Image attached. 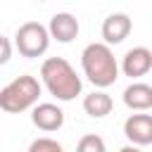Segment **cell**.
Here are the masks:
<instances>
[{
	"label": "cell",
	"mask_w": 152,
	"mask_h": 152,
	"mask_svg": "<svg viewBox=\"0 0 152 152\" xmlns=\"http://www.w3.org/2000/svg\"><path fill=\"white\" fill-rule=\"evenodd\" d=\"M40 78H43V86L50 90V95H55L59 102L74 100L76 95H81V88H83L81 76L64 57H48L40 64Z\"/></svg>",
	"instance_id": "cell-1"
},
{
	"label": "cell",
	"mask_w": 152,
	"mask_h": 152,
	"mask_svg": "<svg viewBox=\"0 0 152 152\" xmlns=\"http://www.w3.org/2000/svg\"><path fill=\"white\" fill-rule=\"evenodd\" d=\"M81 66L86 78L95 88H107L119 78V62L109 45L104 43H90L81 52Z\"/></svg>",
	"instance_id": "cell-2"
},
{
	"label": "cell",
	"mask_w": 152,
	"mask_h": 152,
	"mask_svg": "<svg viewBox=\"0 0 152 152\" xmlns=\"http://www.w3.org/2000/svg\"><path fill=\"white\" fill-rule=\"evenodd\" d=\"M38 97H40L38 78L31 74H21L0 90V109L7 114H19V112L36 107Z\"/></svg>",
	"instance_id": "cell-3"
},
{
	"label": "cell",
	"mask_w": 152,
	"mask_h": 152,
	"mask_svg": "<svg viewBox=\"0 0 152 152\" xmlns=\"http://www.w3.org/2000/svg\"><path fill=\"white\" fill-rule=\"evenodd\" d=\"M14 48L19 50L21 57H40L50 48V31L40 21H26L17 28L14 33Z\"/></svg>",
	"instance_id": "cell-4"
},
{
	"label": "cell",
	"mask_w": 152,
	"mask_h": 152,
	"mask_svg": "<svg viewBox=\"0 0 152 152\" xmlns=\"http://www.w3.org/2000/svg\"><path fill=\"white\" fill-rule=\"evenodd\" d=\"M124 135L135 147L152 145V114H131L124 121Z\"/></svg>",
	"instance_id": "cell-5"
},
{
	"label": "cell",
	"mask_w": 152,
	"mask_h": 152,
	"mask_svg": "<svg viewBox=\"0 0 152 152\" xmlns=\"http://www.w3.org/2000/svg\"><path fill=\"white\" fill-rule=\"evenodd\" d=\"M31 121H33L36 128H40L45 133H52V131H59L64 126V112L55 102H40V104L33 107Z\"/></svg>",
	"instance_id": "cell-6"
},
{
	"label": "cell",
	"mask_w": 152,
	"mask_h": 152,
	"mask_svg": "<svg viewBox=\"0 0 152 152\" xmlns=\"http://www.w3.org/2000/svg\"><path fill=\"white\" fill-rule=\"evenodd\" d=\"M150 69H152V50H147L145 45L131 48V50L124 55V59H121V71H124V76L140 78V76H145Z\"/></svg>",
	"instance_id": "cell-7"
},
{
	"label": "cell",
	"mask_w": 152,
	"mask_h": 152,
	"mask_svg": "<svg viewBox=\"0 0 152 152\" xmlns=\"http://www.w3.org/2000/svg\"><path fill=\"white\" fill-rule=\"evenodd\" d=\"M131 28H133V21H131L128 14H124V12L109 14V17L102 21V38H104V45H119V43H124V40L128 38Z\"/></svg>",
	"instance_id": "cell-8"
},
{
	"label": "cell",
	"mask_w": 152,
	"mask_h": 152,
	"mask_svg": "<svg viewBox=\"0 0 152 152\" xmlns=\"http://www.w3.org/2000/svg\"><path fill=\"white\" fill-rule=\"evenodd\" d=\"M48 31H50V38H55L57 43H71L78 36V19L69 12H57L52 14Z\"/></svg>",
	"instance_id": "cell-9"
},
{
	"label": "cell",
	"mask_w": 152,
	"mask_h": 152,
	"mask_svg": "<svg viewBox=\"0 0 152 152\" xmlns=\"http://www.w3.org/2000/svg\"><path fill=\"white\" fill-rule=\"evenodd\" d=\"M124 104L128 109H133V112H147V109H152V86L133 81L124 90Z\"/></svg>",
	"instance_id": "cell-10"
},
{
	"label": "cell",
	"mask_w": 152,
	"mask_h": 152,
	"mask_svg": "<svg viewBox=\"0 0 152 152\" xmlns=\"http://www.w3.org/2000/svg\"><path fill=\"white\" fill-rule=\"evenodd\" d=\"M112 107H114V100H112L104 90H93L90 95L83 97V112H86L88 116H93V119L107 116V114L112 112Z\"/></svg>",
	"instance_id": "cell-11"
},
{
	"label": "cell",
	"mask_w": 152,
	"mask_h": 152,
	"mask_svg": "<svg viewBox=\"0 0 152 152\" xmlns=\"http://www.w3.org/2000/svg\"><path fill=\"white\" fill-rule=\"evenodd\" d=\"M76 152H107V145L97 133H88V135H83L78 140Z\"/></svg>",
	"instance_id": "cell-12"
},
{
	"label": "cell",
	"mask_w": 152,
	"mask_h": 152,
	"mask_svg": "<svg viewBox=\"0 0 152 152\" xmlns=\"http://www.w3.org/2000/svg\"><path fill=\"white\" fill-rule=\"evenodd\" d=\"M28 152H64V147L52 138H36L28 145Z\"/></svg>",
	"instance_id": "cell-13"
},
{
	"label": "cell",
	"mask_w": 152,
	"mask_h": 152,
	"mask_svg": "<svg viewBox=\"0 0 152 152\" xmlns=\"http://www.w3.org/2000/svg\"><path fill=\"white\" fill-rule=\"evenodd\" d=\"M10 57H12V43H10V38H5V36L0 33V66L7 64Z\"/></svg>",
	"instance_id": "cell-14"
},
{
	"label": "cell",
	"mask_w": 152,
	"mask_h": 152,
	"mask_svg": "<svg viewBox=\"0 0 152 152\" xmlns=\"http://www.w3.org/2000/svg\"><path fill=\"white\" fill-rule=\"evenodd\" d=\"M119 152H142L140 147H135V145H126V147H121Z\"/></svg>",
	"instance_id": "cell-15"
}]
</instances>
